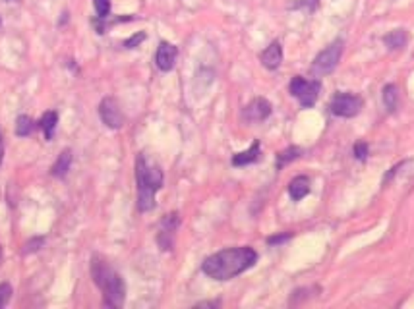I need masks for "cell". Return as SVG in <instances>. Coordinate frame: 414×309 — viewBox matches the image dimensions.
<instances>
[{"mask_svg": "<svg viewBox=\"0 0 414 309\" xmlns=\"http://www.w3.org/2000/svg\"><path fill=\"white\" fill-rule=\"evenodd\" d=\"M99 116H101V120H103L106 128H113V130H118L122 124H124V114H122L118 101L114 97H105L101 101Z\"/></svg>", "mask_w": 414, "mask_h": 309, "instance_id": "cell-7", "label": "cell"}, {"mask_svg": "<svg viewBox=\"0 0 414 309\" xmlns=\"http://www.w3.org/2000/svg\"><path fill=\"white\" fill-rule=\"evenodd\" d=\"M302 153L301 147H289V149H284V151H281V153L277 154V168H283L284 164L293 163L294 159H298Z\"/></svg>", "mask_w": 414, "mask_h": 309, "instance_id": "cell-18", "label": "cell"}, {"mask_svg": "<svg viewBox=\"0 0 414 309\" xmlns=\"http://www.w3.org/2000/svg\"><path fill=\"white\" fill-rule=\"evenodd\" d=\"M362 99L354 95V93H347V91H341V93H335L331 103H329V110L335 116H341V118H354L360 110H362Z\"/></svg>", "mask_w": 414, "mask_h": 309, "instance_id": "cell-6", "label": "cell"}, {"mask_svg": "<svg viewBox=\"0 0 414 309\" xmlns=\"http://www.w3.org/2000/svg\"><path fill=\"white\" fill-rule=\"evenodd\" d=\"M343 49H345V43L341 39H337L331 45H327L316 58H314V64H312V73L316 78H322V76H327L331 73L339 64L341 60Z\"/></svg>", "mask_w": 414, "mask_h": 309, "instance_id": "cell-4", "label": "cell"}, {"mask_svg": "<svg viewBox=\"0 0 414 309\" xmlns=\"http://www.w3.org/2000/svg\"><path fill=\"white\" fill-rule=\"evenodd\" d=\"M180 224L179 213H172V215H167L165 220L161 222V230H159V236H157V242L161 245V250H172V244H174V232Z\"/></svg>", "mask_w": 414, "mask_h": 309, "instance_id": "cell-8", "label": "cell"}, {"mask_svg": "<svg viewBox=\"0 0 414 309\" xmlns=\"http://www.w3.org/2000/svg\"><path fill=\"white\" fill-rule=\"evenodd\" d=\"M144 39H146V33H138V35L130 37L128 41H124V47H126V49H134V47H138Z\"/></svg>", "mask_w": 414, "mask_h": 309, "instance_id": "cell-23", "label": "cell"}, {"mask_svg": "<svg viewBox=\"0 0 414 309\" xmlns=\"http://www.w3.org/2000/svg\"><path fill=\"white\" fill-rule=\"evenodd\" d=\"M10 298H12V286L8 282L0 285V308H4L10 301Z\"/></svg>", "mask_w": 414, "mask_h": 309, "instance_id": "cell-21", "label": "cell"}, {"mask_svg": "<svg viewBox=\"0 0 414 309\" xmlns=\"http://www.w3.org/2000/svg\"><path fill=\"white\" fill-rule=\"evenodd\" d=\"M0 255H2V245H0Z\"/></svg>", "mask_w": 414, "mask_h": 309, "instance_id": "cell-28", "label": "cell"}, {"mask_svg": "<svg viewBox=\"0 0 414 309\" xmlns=\"http://www.w3.org/2000/svg\"><path fill=\"white\" fill-rule=\"evenodd\" d=\"M136 182H138V209L142 213L155 207V196L163 187V171L157 164L149 163L146 154H139L136 161Z\"/></svg>", "mask_w": 414, "mask_h": 309, "instance_id": "cell-3", "label": "cell"}, {"mask_svg": "<svg viewBox=\"0 0 414 309\" xmlns=\"http://www.w3.org/2000/svg\"><path fill=\"white\" fill-rule=\"evenodd\" d=\"M291 238V234L287 232V234H279V236H271L268 238V244L269 245H277V244H283V242H287Z\"/></svg>", "mask_w": 414, "mask_h": 309, "instance_id": "cell-25", "label": "cell"}, {"mask_svg": "<svg viewBox=\"0 0 414 309\" xmlns=\"http://www.w3.org/2000/svg\"><path fill=\"white\" fill-rule=\"evenodd\" d=\"M260 60L268 70H277L281 66V62H283V47H281V43H271L268 49L260 55Z\"/></svg>", "mask_w": 414, "mask_h": 309, "instance_id": "cell-11", "label": "cell"}, {"mask_svg": "<svg viewBox=\"0 0 414 309\" xmlns=\"http://www.w3.org/2000/svg\"><path fill=\"white\" fill-rule=\"evenodd\" d=\"M289 194L293 197L294 201H301L310 194V178L308 176H296L294 180H291L289 184Z\"/></svg>", "mask_w": 414, "mask_h": 309, "instance_id": "cell-12", "label": "cell"}, {"mask_svg": "<svg viewBox=\"0 0 414 309\" xmlns=\"http://www.w3.org/2000/svg\"><path fill=\"white\" fill-rule=\"evenodd\" d=\"M177 58H179V49L172 43L163 41L155 52V64L161 72H171L177 64Z\"/></svg>", "mask_w": 414, "mask_h": 309, "instance_id": "cell-9", "label": "cell"}, {"mask_svg": "<svg viewBox=\"0 0 414 309\" xmlns=\"http://www.w3.org/2000/svg\"><path fill=\"white\" fill-rule=\"evenodd\" d=\"M91 277L103 292V300L109 308H120L126 298V286L122 277L103 257L95 255L91 259Z\"/></svg>", "mask_w": 414, "mask_h": 309, "instance_id": "cell-2", "label": "cell"}, {"mask_svg": "<svg viewBox=\"0 0 414 309\" xmlns=\"http://www.w3.org/2000/svg\"><path fill=\"white\" fill-rule=\"evenodd\" d=\"M354 157L358 161H366L368 159V143L366 141H357L354 143Z\"/></svg>", "mask_w": 414, "mask_h": 309, "instance_id": "cell-22", "label": "cell"}, {"mask_svg": "<svg viewBox=\"0 0 414 309\" xmlns=\"http://www.w3.org/2000/svg\"><path fill=\"white\" fill-rule=\"evenodd\" d=\"M383 43H385V47L391 50L403 49V47H406V43H408V33H406L405 29H395V31L385 35Z\"/></svg>", "mask_w": 414, "mask_h": 309, "instance_id": "cell-15", "label": "cell"}, {"mask_svg": "<svg viewBox=\"0 0 414 309\" xmlns=\"http://www.w3.org/2000/svg\"><path fill=\"white\" fill-rule=\"evenodd\" d=\"M33 130H35V122H33L29 116H25V114L18 116L16 136H20V138H27V136H32Z\"/></svg>", "mask_w": 414, "mask_h": 309, "instance_id": "cell-19", "label": "cell"}, {"mask_svg": "<svg viewBox=\"0 0 414 309\" xmlns=\"http://www.w3.org/2000/svg\"><path fill=\"white\" fill-rule=\"evenodd\" d=\"M269 114H271V105H269L268 99L258 97L254 99L250 105L244 108V120L246 122H261V120H265Z\"/></svg>", "mask_w": 414, "mask_h": 309, "instance_id": "cell-10", "label": "cell"}, {"mask_svg": "<svg viewBox=\"0 0 414 309\" xmlns=\"http://www.w3.org/2000/svg\"><path fill=\"white\" fill-rule=\"evenodd\" d=\"M93 4H95V12L101 20L111 14V0H93Z\"/></svg>", "mask_w": 414, "mask_h": 309, "instance_id": "cell-20", "label": "cell"}, {"mask_svg": "<svg viewBox=\"0 0 414 309\" xmlns=\"http://www.w3.org/2000/svg\"><path fill=\"white\" fill-rule=\"evenodd\" d=\"M70 164H72V151L66 149V151L58 154L57 163L53 164V168H50V174L57 176V178H64L68 171H70Z\"/></svg>", "mask_w": 414, "mask_h": 309, "instance_id": "cell-14", "label": "cell"}, {"mask_svg": "<svg viewBox=\"0 0 414 309\" xmlns=\"http://www.w3.org/2000/svg\"><path fill=\"white\" fill-rule=\"evenodd\" d=\"M405 163H406V161H405ZM405 163H399L397 166H393V168H391V171L387 172V176H385V180H383V184H387V182H389V180L393 178V176H395V174H397L399 168H401V166H403V164H405Z\"/></svg>", "mask_w": 414, "mask_h": 309, "instance_id": "cell-26", "label": "cell"}, {"mask_svg": "<svg viewBox=\"0 0 414 309\" xmlns=\"http://www.w3.org/2000/svg\"><path fill=\"white\" fill-rule=\"evenodd\" d=\"M383 105H385V108H387L389 113L397 110V105H399L397 85H393V83H387V85L383 87Z\"/></svg>", "mask_w": 414, "mask_h": 309, "instance_id": "cell-17", "label": "cell"}, {"mask_svg": "<svg viewBox=\"0 0 414 309\" xmlns=\"http://www.w3.org/2000/svg\"><path fill=\"white\" fill-rule=\"evenodd\" d=\"M258 159H260V141H254L248 151H242V153L233 157V164L235 166H246V164L256 163Z\"/></svg>", "mask_w": 414, "mask_h": 309, "instance_id": "cell-13", "label": "cell"}, {"mask_svg": "<svg viewBox=\"0 0 414 309\" xmlns=\"http://www.w3.org/2000/svg\"><path fill=\"white\" fill-rule=\"evenodd\" d=\"M256 261H258V253L248 245L228 247V250L209 255L202 263V271L215 280H230V278L242 275L244 271L254 267Z\"/></svg>", "mask_w": 414, "mask_h": 309, "instance_id": "cell-1", "label": "cell"}, {"mask_svg": "<svg viewBox=\"0 0 414 309\" xmlns=\"http://www.w3.org/2000/svg\"><path fill=\"white\" fill-rule=\"evenodd\" d=\"M57 124H58V114L55 113V110H47V113L41 116L39 128L45 131V138L53 139L55 130H57Z\"/></svg>", "mask_w": 414, "mask_h": 309, "instance_id": "cell-16", "label": "cell"}, {"mask_svg": "<svg viewBox=\"0 0 414 309\" xmlns=\"http://www.w3.org/2000/svg\"><path fill=\"white\" fill-rule=\"evenodd\" d=\"M319 91H322L319 80H304L302 76H294L293 82H291V93H293V97L301 101L304 108L316 105Z\"/></svg>", "mask_w": 414, "mask_h": 309, "instance_id": "cell-5", "label": "cell"}, {"mask_svg": "<svg viewBox=\"0 0 414 309\" xmlns=\"http://www.w3.org/2000/svg\"><path fill=\"white\" fill-rule=\"evenodd\" d=\"M4 159V143H2V136H0V163Z\"/></svg>", "mask_w": 414, "mask_h": 309, "instance_id": "cell-27", "label": "cell"}, {"mask_svg": "<svg viewBox=\"0 0 414 309\" xmlns=\"http://www.w3.org/2000/svg\"><path fill=\"white\" fill-rule=\"evenodd\" d=\"M45 244V238H35V240H32V242H27L25 244V253H29V252H37L39 250L41 245Z\"/></svg>", "mask_w": 414, "mask_h": 309, "instance_id": "cell-24", "label": "cell"}]
</instances>
